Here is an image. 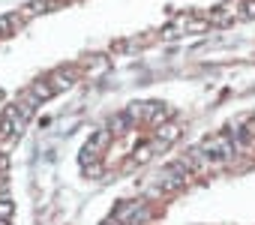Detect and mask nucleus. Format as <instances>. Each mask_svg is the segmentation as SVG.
<instances>
[{"label": "nucleus", "mask_w": 255, "mask_h": 225, "mask_svg": "<svg viewBox=\"0 0 255 225\" xmlns=\"http://www.w3.org/2000/svg\"><path fill=\"white\" fill-rule=\"evenodd\" d=\"M114 219L132 222V225H144L150 219V207H147V201H123V204L114 207Z\"/></svg>", "instance_id": "f257e3e1"}, {"label": "nucleus", "mask_w": 255, "mask_h": 225, "mask_svg": "<svg viewBox=\"0 0 255 225\" xmlns=\"http://www.w3.org/2000/svg\"><path fill=\"white\" fill-rule=\"evenodd\" d=\"M111 138H114V135H111V129H108V126H105V129H99V132H93V135H90V141H87V144H84V150H81V162H84V165L99 162V156L105 153V147L111 144Z\"/></svg>", "instance_id": "f03ea898"}, {"label": "nucleus", "mask_w": 255, "mask_h": 225, "mask_svg": "<svg viewBox=\"0 0 255 225\" xmlns=\"http://www.w3.org/2000/svg\"><path fill=\"white\" fill-rule=\"evenodd\" d=\"M243 3H246V0H225L216 12L207 15L210 24H228V21H234V18H243Z\"/></svg>", "instance_id": "7ed1b4c3"}, {"label": "nucleus", "mask_w": 255, "mask_h": 225, "mask_svg": "<svg viewBox=\"0 0 255 225\" xmlns=\"http://www.w3.org/2000/svg\"><path fill=\"white\" fill-rule=\"evenodd\" d=\"M171 117V105L165 102H144V123L147 126H159Z\"/></svg>", "instance_id": "20e7f679"}, {"label": "nucleus", "mask_w": 255, "mask_h": 225, "mask_svg": "<svg viewBox=\"0 0 255 225\" xmlns=\"http://www.w3.org/2000/svg\"><path fill=\"white\" fill-rule=\"evenodd\" d=\"M45 78L51 81L54 93H60V90H66V87H72V84H75L78 72H75V69H57V72H51V75H45Z\"/></svg>", "instance_id": "39448f33"}, {"label": "nucleus", "mask_w": 255, "mask_h": 225, "mask_svg": "<svg viewBox=\"0 0 255 225\" xmlns=\"http://www.w3.org/2000/svg\"><path fill=\"white\" fill-rule=\"evenodd\" d=\"M21 24H24V15H21V12L0 15V36H12V33H18Z\"/></svg>", "instance_id": "423d86ee"}, {"label": "nucleus", "mask_w": 255, "mask_h": 225, "mask_svg": "<svg viewBox=\"0 0 255 225\" xmlns=\"http://www.w3.org/2000/svg\"><path fill=\"white\" fill-rule=\"evenodd\" d=\"M108 129H111V135L117 138V135H126L129 129H135V123L129 120V114H126V111H120V114H114V117L108 120Z\"/></svg>", "instance_id": "0eeeda50"}, {"label": "nucleus", "mask_w": 255, "mask_h": 225, "mask_svg": "<svg viewBox=\"0 0 255 225\" xmlns=\"http://www.w3.org/2000/svg\"><path fill=\"white\" fill-rule=\"evenodd\" d=\"M27 93H30L33 99L45 102V99H51V96H54V87H51V81H48V78H39V81H33V84L27 87Z\"/></svg>", "instance_id": "6e6552de"}, {"label": "nucleus", "mask_w": 255, "mask_h": 225, "mask_svg": "<svg viewBox=\"0 0 255 225\" xmlns=\"http://www.w3.org/2000/svg\"><path fill=\"white\" fill-rule=\"evenodd\" d=\"M156 36L153 33H144V36H132V39H123V42H114V51H132V48H144L150 45Z\"/></svg>", "instance_id": "1a4fd4ad"}, {"label": "nucleus", "mask_w": 255, "mask_h": 225, "mask_svg": "<svg viewBox=\"0 0 255 225\" xmlns=\"http://www.w3.org/2000/svg\"><path fill=\"white\" fill-rule=\"evenodd\" d=\"M159 141H165V144H174L177 138H180V126L177 123H159V129L153 132Z\"/></svg>", "instance_id": "9d476101"}, {"label": "nucleus", "mask_w": 255, "mask_h": 225, "mask_svg": "<svg viewBox=\"0 0 255 225\" xmlns=\"http://www.w3.org/2000/svg\"><path fill=\"white\" fill-rule=\"evenodd\" d=\"M12 210H15V204H12L9 192H0V219H9V216H12Z\"/></svg>", "instance_id": "9b49d317"}, {"label": "nucleus", "mask_w": 255, "mask_h": 225, "mask_svg": "<svg viewBox=\"0 0 255 225\" xmlns=\"http://www.w3.org/2000/svg\"><path fill=\"white\" fill-rule=\"evenodd\" d=\"M126 114H129L132 123H144V102H132L129 108H126Z\"/></svg>", "instance_id": "f8f14e48"}, {"label": "nucleus", "mask_w": 255, "mask_h": 225, "mask_svg": "<svg viewBox=\"0 0 255 225\" xmlns=\"http://www.w3.org/2000/svg\"><path fill=\"white\" fill-rule=\"evenodd\" d=\"M243 18H255V0H246L243 3Z\"/></svg>", "instance_id": "ddd939ff"}]
</instances>
